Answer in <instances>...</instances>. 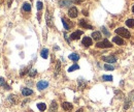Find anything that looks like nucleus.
<instances>
[{
    "label": "nucleus",
    "mask_w": 134,
    "mask_h": 112,
    "mask_svg": "<svg viewBox=\"0 0 134 112\" xmlns=\"http://www.w3.org/2000/svg\"><path fill=\"white\" fill-rule=\"evenodd\" d=\"M115 31V33H117L118 35L122 36V37H124V38H130L131 37L130 32H129V30H127L126 28L120 27V28H117Z\"/></svg>",
    "instance_id": "1"
},
{
    "label": "nucleus",
    "mask_w": 134,
    "mask_h": 112,
    "mask_svg": "<svg viewBox=\"0 0 134 112\" xmlns=\"http://www.w3.org/2000/svg\"><path fill=\"white\" fill-rule=\"evenodd\" d=\"M96 47L97 48H101V49H104V48H112V45L110 41H108L107 40H104L102 41H99V43L96 44Z\"/></svg>",
    "instance_id": "2"
},
{
    "label": "nucleus",
    "mask_w": 134,
    "mask_h": 112,
    "mask_svg": "<svg viewBox=\"0 0 134 112\" xmlns=\"http://www.w3.org/2000/svg\"><path fill=\"white\" fill-rule=\"evenodd\" d=\"M6 103H9L11 106L15 105V104L18 103V98H17V95H8V97H7V99H6Z\"/></svg>",
    "instance_id": "3"
},
{
    "label": "nucleus",
    "mask_w": 134,
    "mask_h": 112,
    "mask_svg": "<svg viewBox=\"0 0 134 112\" xmlns=\"http://www.w3.org/2000/svg\"><path fill=\"white\" fill-rule=\"evenodd\" d=\"M77 15H78V10H77V8L76 7H70V8H69V10H68V16L70 18H72V19H73V18H76L77 17Z\"/></svg>",
    "instance_id": "4"
},
{
    "label": "nucleus",
    "mask_w": 134,
    "mask_h": 112,
    "mask_svg": "<svg viewBox=\"0 0 134 112\" xmlns=\"http://www.w3.org/2000/svg\"><path fill=\"white\" fill-rule=\"evenodd\" d=\"M36 86H37L38 90H43V89H45V88L48 86V82L45 81V80H41V81H39L37 84H36Z\"/></svg>",
    "instance_id": "5"
},
{
    "label": "nucleus",
    "mask_w": 134,
    "mask_h": 112,
    "mask_svg": "<svg viewBox=\"0 0 134 112\" xmlns=\"http://www.w3.org/2000/svg\"><path fill=\"white\" fill-rule=\"evenodd\" d=\"M45 20H46V24H48V27H52L53 26V17H52V15L50 14L48 10H46V12H45Z\"/></svg>",
    "instance_id": "6"
},
{
    "label": "nucleus",
    "mask_w": 134,
    "mask_h": 112,
    "mask_svg": "<svg viewBox=\"0 0 134 112\" xmlns=\"http://www.w3.org/2000/svg\"><path fill=\"white\" fill-rule=\"evenodd\" d=\"M92 44H93V41L89 36H85V37L82 38V45L85 47H90V46H92Z\"/></svg>",
    "instance_id": "7"
},
{
    "label": "nucleus",
    "mask_w": 134,
    "mask_h": 112,
    "mask_svg": "<svg viewBox=\"0 0 134 112\" xmlns=\"http://www.w3.org/2000/svg\"><path fill=\"white\" fill-rule=\"evenodd\" d=\"M102 60H104V61H106L108 62V63H113V62H115L117 61V58H115V56H104V57H102Z\"/></svg>",
    "instance_id": "8"
},
{
    "label": "nucleus",
    "mask_w": 134,
    "mask_h": 112,
    "mask_svg": "<svg viewBox=\"0 0 134 112\" xmlns=\"http://www.w3.org/2000/svg\"><path fill=\"white\" fill-rule=\"evenodd\" d=\"M22 95H24V97H29V95H33V90L30 89V88L25 87V88H23L22 89Z\"/></svg>",
    "instance_id": "9"
},
{
    "label": "nucleus",
    "mask_w": 134,
    "mask_h": 112,
    "mask_svg": "<svg viewBox=\"0 0 134 112\" xmlns=\"http://www.w3.org/2000/svg\"><path fill=\"white\" fill-rule=\"evenodd\" d=\"M78 25L81 26V27H82V28H87V29H93V27H92V26L88 24V23H87L85 20H79Z\"/></svg>",
    "instance_id": "10"
},
{
    "label": "nucleus",
    "mask_w": 134,
    "mask_h": 112,
    "mask_svg": "<svg viewBox=\"0 0 134 112\" xmlns=\"http://www.w3.org/2000/svg\"><path fill=\"white\" fill-rule=\"evenodd\" d=\"M82 34V30H77V31H75V32L71 33L70 38H71V40H78L79 36H81Z\"/></svg>",
    "instance_id": "11"
},
{
    "label": "nucleus",
    "mask_w": 134,
    "mask_h": 112,
    "mask_svg": "<svg viewBox=\"0 0 134 112\" xmlns=\"http://www.w3.org/2000/svg\"><path fill=\"white\" fill-rule=\"evenodd\" d=\"M62 108L64 109L65 111H70L72 108H73V105L71 103H68V102H64L62 104Z\"/></svg>",
    "instance_id": "12"
},
{
    "label": "nucleus",
    "mask_w": 134,
    "mask_h": 112,
    "mask_svg": "<svg viewBox=\"0 0 134 112\" xmlns=\"http://www.w3.org/2000/svg\"><path fill=\"white\" fill-rule=\"evenodd\" d=\"M112 41L120 46L124 45V41H123V38H121V36H115V37H112Z\"/></svg>",
    "instance_id": "13"
},
{
    "label": "nucleus",
    "mask_w": 134,
    "mask_h": 112,
    "mask_svg": "<svg viewBox=\"0 0 134 112\" xmlns=\"http://www.w3.org/2000/svg\"><path fill=\"white\" fill-rule=\"evenodd\" d=\"M92 37L94 38L95 41H99V40H101V33H100L99 31H94V32L92 33Z\"/></svg>",
    "instance_id": "14"
},
{
    "label": "nucleus",
    "mask_w": 134,
    "mask_h": 112,
    "mask_svg": "<svg viewBox=\"0 0 134 112\" xmlns=\"http://www.w3.org/2000/svg\"><path fill=\"white\" fill-rule=\"evenodd\" d=\"M40 55H41V57H42V58L46 59V58L48 57V49H42V50H41V52H40Z\"/></svg>",
    "instance_id": "15"
},
{
    "label": "nucleus",
    "mask_w": 134,
    "mask_h": 112,
    "mask_svg": "<svg viewBox=\"0 0 134 112\" xmlns=\"http://www.w3.org/2000/svg\"><path fill=\"white\" fill-rule=\"evenodd\" d=\"M69 59L72 60V61H77L79 59V55H77L76 53H72V54L69 55Z\"/></svg>",
    "instance_id": "16"
},
{
    "label": "nucleus",
    "mask_w": 134,
    "mask_h": 112,
    "mask_svg": "<svg viewBox=\"0 0 134 112\" xmlns=\"http://www.w3.org/2000/svg\"><path fill=\"white\" fill-rule=\"evenodd\" d=\"M87 85V82L84 81L82 79H78V88H81V89H84L85 87H86Z\"/></svg>",
    "instance_id": "17"
},
{
    "label": "nucleus",
    "mask_w": 134,
    "mask_h": 112,
    "mask_svg": "<svg viewBox=\"0 0 134 112\" xmlns=\"http://www.w3.org/2000/svg\"><path fill=\"white\" fill-rule=\"evenodd\" d=\"M57 108H58V105H57V103L55 101H53L51 104V108H50V112H55L57 110Z\"/></svg>",
    "instance_id": "18"
},
{
    "label": "nucleus",
    "mask_w": 134,
    "mask_h": 112,
    "mask_svg": "<svg viewBox=\"0 0 134 112\" xmlns=\"http://www.w3.org/2000/svg\"><path fill=\"white\" fill-rule=\"evenodd\" d=\"M126 25L129 28H134V19H128L126 21Z\"/></svg>",
    "instance_id": "19"
},
{
    "label": "nucleus",
    "mask_w": 134,
    "mask_h": 112,
    "mask_svg": "<svg viewBox=\"0 0 134 112\" xmlns=\"http://www.w3.org/2000/svg\"><path fill=\"white\" fill-rule=\"evenodd\" d=\"M62 23H63L64 28H65L66 30H69V28H70V25L68 24V21H67L65 18H62Z\"/></svg>",
    "instance_id": "20"
},
{
    "label": "nucleus",
    "mask_w": 134,
    "mask_h": 112,
    "mask_svg": "<svg viewBox=\"0 0 134 112\" xmlns=\"http://www.w3.org/2000/svg\"><path fill=\"white\" fill-rule=\"evenodd\" d=\"M23 10H25V12H30L31 10V4L28 3V2H25V3L23 4Z\"/></svg>",
    "instance_id": "21"
},
{
    "label": "nucleus",
    "mask_w": 134,
    "mask_h": 112,
    "mask_svg": "<svg viewBox=\"0 0 134 112\" xmlns=\"http://www.w3.org/2000/svg\"><path fill=\"white\" fill-rule=\"evenodd\" d=\"M37 108L39 109L40 111H45V109H46V105L45 103H38L37 104Z\"/></svg>",
    "instance_id": "22"
},
{
    "label": "nucleus",
    "mask_w": 134,
    "mask_h": 112,
    "mask_svg": "<svg viewBox=\"0 0 134 112\" xmlns=\"http://www.w3.org/2000/svg\"><path fill=\"white\" fill-rule=\"evenodd\" d=\"M102 80L103 81H112V76H110V75H104V76H102Z\"/></svg>",
    "instance_id": "23"
},
{
    "label": "nucleus",
    "mask_w": 134,
    "mask_h": 112,
    "mask_svg": "<svg viewBox=\"0 0 134 112\" xmlns=\"http://www.w3.org/2000/svg\"><path fill=\"white\" fill-rule=\"evenodd\" d=\"M29 72H30V70H29V67H25V69H23L22 71H21V73H20V75L21 76H24V75H26V74H29Z\"/></svg>",
    "instance_id": "24"
},
{
    "label": "nucleus",
    "mask_w": 134,
    "mask_h": 112,
    "mask_svg": "<svg viewBox=\"0 0 134 112\" xmlns=\"http://www.w3.org/2000/svg\"><path fill=\"white\" fill-rule=\"evenodd\" d=\"M79 69V66H78V64H76V63H74L72 66H70L68 69V72H73V71H75V70H78Z\"/></svg>",
    "instance_id": "25"
},
{
    "label": "nucleus",
    "mask_w": 134,
    "mask_h": 112,
    "mask_svg": "<svg viewBox=\"0 0 134 112\" xmlns=\"http://www.w3.org/2000/svg\"><path fill=\"white\" fill-rule=\"evenodd\" d=\"M60 66H61V63L60 61H57V66H56V70H55V76L59 74V72H60Z\"/></svg>",
    "instance_id": "26"
},
{
    "label": "nucleus",
    "mask_w": 134,
    "mask_h": 112,
    "mask_svg": "<svg viewBox=\"0 0 134 112\" xmlns=\"http://www.w3.org/2000/svg\"><path fill=\"white\" fill-rule=\"evenodd\" d=\"M36 74H37V71H36L35 69H32V70H30V72H29V76L30 77H35L36 76Z\"/></svg>",
    "instance_id": "27"
},
{
    "label": "nucleus",
    "mask_w": 134,
    "mask_h": 112,
    "mask_svg": "<svg viewBox=\"0 0 134 112\" xmlns=\"http://www.w3.org/2000/svg\"><path fill=\"white\" fill-rule=\"evenodd\" d=\"M131 106V102H130V100H127L125 102V106H124V109H125V110H127V109L129 108Z\"/></svg>",
    "instance_id": "28"
},
{
    "label": "nucleus",
    "mask_w": 134,
    "mask_h": 112,
    "mask_svg": "<svg viewBox=\"0 0 134 112\" xmlns=\"http://www.w3.org/2000/svg\"><path fill=\"white\" fill-rule=\"evenodd\" d=\"M104 69L107 70V71H113L115 67H113L112 66H109V64H104Z\"/></svg>",
    "instance_id": "29"
},
{
    "label": "nucleus",
    "mask_w": 134,
    "mask_h": 112,
    "mask_svg": "<svg viewBox=\"0 0 134 112\" xmlns=\"http://www.w3.org/2000/svg\"><path fill=\"white\" fill-rule=\"evenodd\" d=\"M36 6H37V9L38 10H41V9H42V2H41V1H37Z\"/></svg>",
    "instance_id": "30"
},
{
    "label": "nucleus",
    "mask_w": 134,
    "mask_h": 112,
    "mask_svg": "<svg viewBox=\"0 0 134 112\" xmlns=\"http://www.w3.org/2000/svg\"><path fill=\"white\" fill-rule=\"evenodd\" d=\"M6 85V82H5L4 78H0V86H5Z\"/></svg>",
    "instance_id": "31"
},
{
    "label": "nucleus",
    "mask_w": 134,
    "mask_h": 112,
    "mask_svg": "<svg viewBox=\"0 0 134 112\" xmlns=\"http://www.w3.org/2000/svg\"><path fill=\"white\" fill-rule=\"evenodd\" d=\"M101 30H102V32L104 33V34L106 35V36L109 35V32H108V31L106 30V28H105V27H102V28H101Z\"/></svg>",
    "instance_id": "32"
},
{
    "label": "nucleus",
    "mask_w": 134,
    "mask_h": 112,
    "mask_svg": "<svg viewBox=\"0 0 134 112\" xmlns=\"http://www.w3.org/2000/svg\"><path fill=\"white\" fill-rule=\"evenodd\" d=\"M82 14H84L85 16H88V15H89V14H88V12H87V10H85V9L82 10Z\"/></svg>",
    "instance_id": "33"
},
{
    "label": "nucleus",
    "mask_w": 134,
    "mask_h": 112,
    "mask_svg": "<svg viewBox=\"0 0 134 112\" xmlns=\"http://www.w3.org/2000/svg\"><path fill=\"white\" fill-rule=\"evenodd\" d=\"M76 112H84V110H82V109L81 108V109H78V110H77Z\"/></svg>",
    "instance_id": "34"
},
{
    "label": "nucleus",
    "mask_w": 134,
    "mask_h": 112,
    "mask_svg": "<svg viewBox=\"0 0 134 112\" xmlns=\"http://www.w3.org/2000/svg\"><path fill=\"white\" fill-rule=\"evenodd\" d=\"M132 12H133V14H134V5L132 6Z\"/></svg>",
    "instance_id": "35"
}]
</instances>
